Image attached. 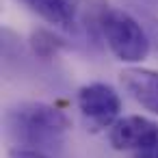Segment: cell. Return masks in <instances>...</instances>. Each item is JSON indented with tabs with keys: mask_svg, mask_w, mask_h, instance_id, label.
I'll list each match as a JSON object with an SVG mask.
<instances>
[{
	"mask_svg": "<svg viewBox=\"0 0 158 158\" xmlns=\"http://www.w3.org/2000/svg\"><path fill=\"white\" fill-rule=\"evenodd\" d=\"M5 121L9 134L20 145L44 152L61 147L72 126L69 117L61 108L46 102H20L9 108Z\"/></svg>",
	"mask_w": 158,
	"mask_h": 158,
	"instance_id": "6da1fadb",
	"label": "cell"
},
{
	"mask_svg": "<svg viewBox=\"0 0 158 158\" xmlns=\"http://www.w3.org/2000/svg\"><path fill=\"white\" fill-rule=\"evenodd\" d=\"M31 48H33L35 56L44 59V61H50L65 48V41L48 28H37V31L31 33Z\"/></svg>",
	"mask_w": 158,
	"mask_h": 158,
	"instance_id": "52a82bcc",
	"label": "cell"
},
{
	"mask_svg": "<svg viewBox=\"0 0 158 158\" xmlns=\"http://www.w3.org/2000/svg\"><path fill=\"white\" fill-rule=\"evenodd\" d=\"M134 158H158V139H156V141H154L149 147H145V149H139Z\"/></svg>",
	"mask_w": 158,
	"mask_h": 158,
	"instance_id": "30bf717a",
	"label": "cell"
},
{
	"mask_svg": "<svg viewBox=\"0 0 158 158\" xmlns=\"http://www.w3.org/2000/svg\"><path fill=\"white\" fill-rule=\"evenodd\" d=\"M123 91L145 110L158 115V72L149 67H126L119 74Z\"/></svg>",
	"mask_w": 158,
	"mask_h": 158,
	"instance_id": "5b68a950",
	"label": "cell"
},
{
	"mask_svg": "<svg viewBox=\"0 0 158 158\" xmlns=\"http://www.w3.org/2000/svg\"><path fill=\"white\" fill-rule=\"evenodd\" d=\"M158 139V123L141 117V115H126L119 117L108 128V143L117 152H139L149 147Z\"/></svg>",
	"mask_w": 158,
	"mask_h": 158,
	"instance_id": "277c9868",
	"label": "cell"
},
{
	"mask_svg": "<svg viewBox=\"0 0 158 158\" xmlns=\"http://www.w3.org/2000/svg\"><path fill=\"white\" fill-rule=\"evenodd\" d=\"M145 28H147V35H149V41H152V48H154L156 54H158V20H156V18H149Z\"/></svg>",
	"mask_w": 158,
	"mask_h": 158,
	"instance_id": "9c48e42d",
	"label": "cell"
},
{
	"mask_svg": "<svg viewBox=\"0 0 158 158\" xmlns=\"http://www.w3.org/2000/svg\"><path fill=\"white\" fill-rule=\"evenodd\" d=\"M76 104L85 121L91 126V130L110 128L119 119V110H121L119 93L106 82L82 85L76 95Z\"/></svg>",
	"mask_w": 158,
	"mask_h": 158,
	"instance_id": "3957f363",
	"label": "cell"
},
{
	"mask_svg": "<svg viewBox=\"0 0 158 158\" xmlns=\"http://www.w3.org/2000/svg\"><path fill=\"white\" fill-rule=\"evenodd\" d=\"M20 2L56 28H72L80 7V0H20Z\"/></svg>",
	"mask_w": 158,
	"mask_h": 158,
	"instance_id": "8992f818",
	"label": "cell"
},
{
	"mask_svg": "<svg viewBox=\"0 0 158 158\" xmlns=\"http://www.w3.org/2000/svg\"><path fill=\"white\" fill-rule=\"evenodd\" d=\"M98 24H100V31H102V37L108 50L115 54L117 61L136 65L147 59L152 50L147 28L136 18H132L128 11L106 5L100 11Z\"/></svg>",
	"mask_w": 158,
	"mask_h": 158,
	"instance_id": "7a4b0ae2",
	"label": "cell"
},
{
	"mask_svg": "<svg viewBox=\"0 0 158 158\" xmlns=\"http://www.w3.org/2000/svg\"><path fill=\"white\" fill-rule=\"evenodd\" d=\"M9 156L11 158H52L48 152L35 149V147H13Z\"/></svg>",
	"mask_w": 158,
	"mask_h": 158,
	"instance_id": "ba28073f",
	"label": "cell"
}]
</instances>
